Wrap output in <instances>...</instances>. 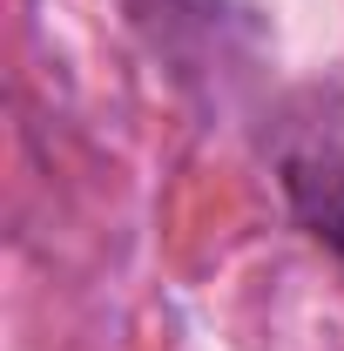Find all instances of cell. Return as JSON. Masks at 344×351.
<instances>
[{
	"instance_id": "cell-1",
	"label": "cell",
	"mask_w": 344,
	"mask_h": 351,
	"mask_svg": "<svg viewBox=\"0 0 344 351\" xmlns=\"http://www.w3.org/2000/svg\"><path fill=\"white\" fill-rule=\"evenodd\" d=\"M277 176L297 223L344 257V75L310 82L284 108L277 129Z\"/></svg>"
}]
</instances>
